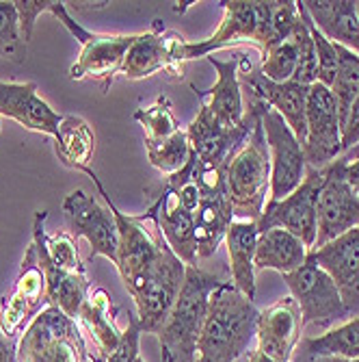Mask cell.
Masks as SVG:
<instances>
[{
	"label": "cell",
	"mask_w": 359,
	"mask_h": 362,
	"mask_svg": "<svg viewBox=\"0 0 359 362\" xmlns=\"http://www.w3.org/2000/svg\"><path fill=\"white\" fill-rule=\"evenodd\" d=\"M262 128L271 154L269 202H279L303 182L308 163H305L303 146L299 144L295 133H292L286 119L277 111L267 109V113L262 115Z\"/></svg>",
	"instance_id": "2e32d148"
},
{
	"label": "cell",
	"mask_w": 359,
	"mask_h": 362,
	"mask_svg": "<svg viewBox=\"0 0 359 362\" xmlns=\"http://www.w3.org/2000/svg\"><path fill=\"white\" fill-rule=\"evenodd\" d=\"M346 158L348 156H338L324 168V180L320 185L316 202L318 233L314 250L346 235L353 228H359V197L344 180Z\"/></svg>",
	"instance_id": "4fadbf2b"
},
{
	"label": "cell",
	"mask_w": 359,
	"mask_h": 362,
	"mask_svg": "<svg viewBox=\"0 0 359 362\" xmlns=\"http://www.w3.org/2000/svg\"><path fill=\"white\" fill-rule=\"evenodd\" d=\"M303 321L301 310L292 298H281L257 315L255 341L257 351L275 362H290L301 343Z\"/></svg>",
	"instance_id": "d6986e66"
},
{
	"label": "cell",
	"mask_w": 359,
	"mask_h": 362,
	"mask_svg": "<svg viewBox=\"0 0 359 362\" xmlns=\"http://www.w3.org/2000/svg\"><path fill=\"white\" fill-rule=\"evenodd\" d=\"M63 219L68 226V235L76 239H87L91 245V260L95 256H107L117 262V223L109 206H102L85 189L72 191L63 200Z\"/></svg>",
	"instance_id": "9a60e30c"
},
{
	"label": "cell",
	"mask_w": 359,
	"mask_h": 362,
	"mask_svg": "<svg viewBox=\"0 0 359 362\" xmlns=\"http://www.w3.org/2000/svg\"><path fill=\"white\" fill-rule=\"evenodd\" d=\"M241 85L247 87V95L257 98L262 100L269 109L277 111L290 130L295 133L299 144H305V133H308V124H305V109H308V93L310 87H303L299 83H273L264 78L260 72H245L241 76Z\"/></svg>",
	"instance_id": "44dd1931"
},
{
	"label": "cell",
	"mask_w": 359,
	"mask_h": 362,
	"mask_svg": "<svg viewBox=\"0 0 359 362\" xmlns=\"http://www.w3.org/2000/svg\"><path fill=\"white\" fill-rule=\"evenodd\" d=\"M85 174L93 180V185L100 191L102 200L107 202V206L111 209L115 223H117V237H119V247H117V262L115 267L121 276V282L126 286L128 293H133L143 278L150 274V269L158 262L160 254L165 252L167 241L160 235V230L156 228V223L143 215L130 217L123 215L115 202L111 200V195L107 193L104 185L100 182V178L95 176V172L89 168L85 170Z\"/></svg>",
	"instance_id": "5b68a950"
},
{
	"label": "cell",
	"mask_w": 359,
	"mask_h": 362,
	"mask_svg": "<svg viewBox=\"0 0 359 362\" xmlns=\"http://www.w3.org/2000/svg\"><path fill=\"white\" fill-rule=\"evenodd\" d=\"M344 180L351 187V191L359 197V146L353 148V154L346 158L344 165Z\"/></svg>",
	"instance_id": "b9f144b4"
},
{
	"label": "cell",
	"mask_w": 359,
	"mask_h": 362,
	"mask_svg": "<svg viewBox=\"0 0 359 362\" xmlns=\"http://www.w3.org/2000/svg\"><path fill=\"white\" fill-rule=\"evenodd\" d=\"M145 150H147V160L158 172L167 174V176L178 174L190 160L188 135H186V130H182V128L178 130L176 135H171L167 139L145 141Z\"/></svg>",
	"instance_id": "d6a6232c"
},
{
	"label": "cell",
	"mask_w": 359,
	"mask_h": 362,
	"mask_svg": "<svg viewBox=\"0 0 359 362\" xmlns=\"http://www.w3.org/2000/svg\"><path fill=\"white\" fill-rule=\"evenodd\" d=\"M0 133H3V115H0Z\"/></svg>",
	"instance_id": "7dc6e473"
},
{
	"label": "cell",
	"mask_w": 359,
	"mask_h": 362,
	"mask_svg": "<svg viewBox=\"0 0 359 362\" xmlns=\"http://www.w3.org/2000/svg\"><path fill=\"white\" fill-rule=\"evenodd\" d=\"M141 323L137 319V315L128 313V325L121 332V339L117 343V347L102 360H93V362H135L139 358V343H141Z\"/></svg>",
	"instance_id": "f35d334b"
},
{
	"label": "cell",
	"mask_w": 359,
	"mask_h": 362,
	"mask_svg": "<svg viewBox=\"0 0 359 362\" xmlns=\"http://www.w3.org/2000/svg\"><path fill=\"white\" fill-rule=\"evenodd\" d=\"M135 119L141 124L145 141H160L176 135L180 130V122L174 115V105L167 95H160L150 107H143L135 113Z\"/></svg>",
	"instance_id": "836d02e7"
},
{
	"label": "cell",
	"mask_w": 359,
	"mask_h": 362,
	"mask_svg": "<svg viewBox=\"0 0 359 362\" xmlns=\"http://www.w3.org/2000/svg\"><path fill=\"white\" fill-rule=\"evenodd\" d=\"M284 282L292 293L290 298L297 302L301 310L303 327L314 325L320 330H331L336 323L348 317L334 280L316 265L310 254L297 272L284 276Z\"/></svg>",
	"instance_id": "ba28073f"
},
{
	"label": "cell",
	"mask_w": 359,
	"mask_h": 362,
	"mask_svg": "<svg viewBox=\"0 0 359 362\" xmlns=\"http://www.w3.org/2000/svg\"><path fill=\"white\" fill-rule=\"evenodd\" d=\"M54 0H16V9L20 18V30L24 42L32 37V30H35V22L42 13L50 11Z\"/></svg>",
	"instance_id": "ab89813d"
},
{
	"label": "cell",
	"mask_w": 359,
	"mask_h": 362,
	"mask_svg": "<svg viewBox=\"0 0 359 362\" xmlns=\"http://www.w3.org/2000/svg\"><path fill=\"white\" fill-rule=\"evenodd\" d=\"M355 146H359V95L351 107L348 119L342 130V152H348Z\"/></svg>",
	"instance_id": "60d3db41"
},
{
	"label": "cell",
	"mask_w": 359,
	"mask_h": 362,
	"mask_svg": "<svg viewBox=\"0 0 359 362\" xmlns=\"http://www.w3.org/2000/svg\"><path fill=\"white\" fill-rule=\"evenodd\" d=\"M303 18H305V24L312 33V40H314V46H316V59H318V83L329 87L334 85L336 76H338V52H336V44L329 42L327 37L322 35V33L316 28V24L312 22V18L308 16L303 3H297Z\"/></svg>",
	"instance_id": "74e56055"
},
{
	"label": "cell",
	"mask_w": 359,
	"mask_h": 362,
	"mask_svg": "<svg viewBox=\"0 0 359 362\" xmlns=\"http://www.w3.org/2000/svg\"><path fill=\"white\" fill-rule=\"evenodd\" d=\"M355 11H357V22H359V3H355Z\"/></svg>",
	"instance_id": "bcb514c9"
},
{
	"label": "cell",
	"mask_w": 359,
	"mask_h": 362,
	"mask_svg": "<svg viewBox=\"0 0 359 362\" xmlns=\"http://www.w3.org/2000/svg\"><path fill=\"white\" fill-rule=\"evenodd\" d=\"M310 250L301 239L290 235L288 230L271 228L267 233H260L255 247V272L257 269H273L281 276L297 272L308 260Z\"/></svg>",
	"instance_id": "83f0119b"
},
{
	"label": "cell",
	"mask_w": 359,
	"mask_h": 362,
	"mask_svg": "<svg viewBox=\"0 0 359 362\" xmlns=\"http://www.w3.org/2000/svg\"><path fill=\"white\" fill-rule=\"evenodd\" d=\"M143 217L156 223L167 245L184 265H195V260H197V241H195L193 213L180 204L176 191L167 182L160 185L154 202L145 209Z\"/></svg>",
	"instance_id": "ffe728a7"
},
{
	"label": "cell",
	"mask_w": 359,
	"mask_h": 362,
	"mask_svg": "<svg viewBox=\"0 0 359 362\" xmlns=\"http://www.w3.org/2000/svg\"><path fill=\"white\" fill-rule=\"evenodd\" d=\"M135 362H145V360H143V358H137V360H135Z\"/></svg>",
	"instance_id": "c3c4849f"
},
{
	"label": "cell",
	"mask_w": 359,
	"mask_h": 362,
	"mask_svg": "<svg viewBox=\"0 0 359 362\" xmlns=\"http://www.w3.org/2000/svg\"><path fill=\"white\" fill-rule=\"evenodd\" d=\"M299 63V46L295 37H288L286 42L277 44L262 57V65H260V74L273 83H288L295 76Z\"/></svg>",
	"instance_id": "e575fe53"
},
{
	"label": "cell",
	"mask_w": 359,
	"mask_h": 362,
	"mask_svg": "<svg viewBox=\"0 0 359 362\" xmlns=\"http://www.w3.org/2000/svg\"><path fill=\"white\" fill-rule=\"evenodd\" d=\"M223 282V278L208 274L197 265H186L178 300L165 325L156 334L162 362H197V343L208 317L210 295Z\"/></svg>",
	"instance_id": "7a4b0ae2"
},
{
	"label": "cell",
	"mask_w": 359,
	"mask_h": 362,
	"mask_svg": "<svg viewBox=\"0 0 359 362\" xmlns=\"http://www.w3.org/2000/svg\"><path fill=\"white\" fill-rule=\"evenodd\" d=\"M225 187L234 215L243 221H257L264 213L267 195L271 197V154L262 119H257L251 137L232 156L225 170Z\"/></svg>",
	"instance_id": "277c9868"
},
{
	"label": "cell",
	"mask_w": 359,
	"mask_h": 362,
	"mask_svg": "<svg viewBox=\"0 0 359 362\" xmlns=\"http://www.w3.org/2000/svg\"><path fill=\"white\" fill-rule=\"evenodd\" d=\"M54 152L65 168L85 172L95 152V135L91 126L78 115H65L56 135Z\"/></svg>",
	"instance_id": "f1b7e54d"
},
{
	"label": "cell",
	"mask_w": 359,
	"mask_h": 362,
	"mask_svg": "<svg viewBox=\"0 0 359 362\" xmlns=\"http://www.w3.org/2000/svg\"><path fill=\"white\" fill-rule=\"evenodd\" d=\"M65 28L72 33V37L80 42V54L70 68L72 81H97L102 91H109L115 74L121 72L128 48L135 44L137 35H107V33H91L80 26L70 13L65 3L54 0L50 11Z\"/></svg>",
	"instance_id": "8992f818"
},
{
	"label": "cell",
	"mask_w": 359,
	"mask_h": 362,
	"mask_svg": "<svg viewBox=\"0 0 359 362\" xmlns=\"http://www.w3.org/2000/svg\"><path fill=\"white\" fill-rule=\"evenodd\" d=\"M193 180L200 187V204L193 213L197 256L208 258L217 252L219 243L225 241L227 230L234 223L236 215L230 195H227L223 170H202L195 165L193 158Z\"/></svg>",
	"instance_id": "30bf717a"
},
{
	"label": "cell",
	"mask_w": 359,
	"mask_h": 362,
	"mask_svg": "<svg viewBox=\"0 0 359 362\" xmlns=\"http://www.w3.org/2000/svg\"><path fill=\"white\" fill-rule=\"evenodd\" d=\"M225 11L219 28L210 37L202 42H182L180 46V63L193 59H206L214 50L234 46V44H253L260 48L262 57L277 46L273 33V13L275 0L264 3V0H232V3H219Z\"/></svg>",
	"instance_id": "3957f363"
},
{
	"label": "cell",
	"mask_w": 359,
	"mask_h": 362,
	"mask_svg": "<svg viewBox=\"0 0 359 362\" xmlns=\"http://www.w3.org/2000/svg\"><path fill=\"white\" fill-rule=\"evenodd\" d=\"M117 313L119 308L113 304L111 295L104 288H89V295L85 304L80 306V313L76 317V323L80 325V332L85 330L93 345L100 351L95 360L107 358L119 343L121 332L117 327Z\"/></svg>",
	"instance_id": "cb8c5ba5"
},
{
	"label": "cell",
	"mask_w": 359,
	"mask_h": 362,
	"mask_svg": "<svg viewBox=\"0 0 359 362\" xmlns=\"http://www.w3.org/2000/svg\"><path fill=\"white\" fill-rule=\"evenodd\" d=\"M0 59H9L13 63L26 61V42L20 30L16 3H3V0H0Z\"/></svg>",
	"instance_id": "d590c367"
},
{
	"label": "cell",
	"mask_w": 359,
	"mask_h": 362,
	"mask_svg": "<svg viewBox=\"0 0 359 362\" xmlns=\"http://www.w3.org/2000/svg\"><path fill=\"white\" fill-rule=\"evenodd\" d=\"M303 7L329 42L359 54V22L353 0H305Z\"/></svg>",
	"instance_id": "d4e9b609"
},
{
	"label": "cell",
	"mask_w": 359,
	"mask_h": 362,
	"mask_svg": "<svg viewBox=\"0 0 359 362\" xmlns=\"http://www.w3.org/2000/svg\"><path fill=\"white\" fill-rule=\"evenodd\" d=\"M46 219H48V211L35 213V221H32V241L46 252L50 262H54L56 267L70 272V274H87L85 262L80 260V254H78L76 241L68 233L48 235Z\"/></svg>",
	"instance_id": "4dcf8cb0"
},
{
	"label": "cell",
	"mask_w": 359,
	"mask_h": 362,
	"mask_svg": "<svg viewBox=\"0 0 359 362\" xmlns=\"http://www.w3.org/2000/svg\"><path fill=\"white\" fill-rule=\"evenodd\" d=\"M301 351L310 358H359V315L331 327L320 337L305 339Z\"/></svg>",
	"instance_id": "f546056e"
},
{
	"label": "cell",
	"mask_w": 359,
	"mask_h": 362,
	"mask_svg": "<svg viewBox=\"0 0 359 362\" xmlns=\"http://www.w3.org/2000/svg\"><path fill=\"white\" fill-rule=\"evenodd\" d=\"M208 63L217 70V83L206 89L200 91L197 87H193L195 95L200 98L202 105L227 128H234L243 122L245 117V100H243V85H241V72L238 65L245 61L241 54L221 61L214 59L212 54L206 57Z\"/></svg>",
	"instance_id": "603a6c76"
},
{
	"label": "cell",
	"mask_w": 359,
	"mask_h": 362,
	"mask_svg": "<svg viewBox=\"0 0 359 362\" xmlns=\"http://www.w3.org/2000/svg\"><path fill=\"white\" fill-rule=\"evenodd\" d=\"M37 250V260L39 267L44 272L46 278V298L50 306H56L59 310H63L70 319L76 321L80 306L85 304L87 295H89V278L87 274H70L61 267H56L54 262H50V258L46 256V252L32 241Z\"/></svg>",
	"instance_id": "484cf974"
},
{
	"label": "cell",
	"mask_w": 359,
	"mask_h": 362,
	"mask_svg": "<svg viewBox=\"0 0 359 362\" xmlns=\"http://www.w3.org/2000/svg\"><path fill=\"white\" fill-rule=\"evenodd\" d=\"M310 258L327 274L348 315L359 313V228L348 230L346 235L324 243L310 252Z\"/></svg>",
	"instance_id": "ac0fdd59"
},
{
	"label": "cell",
	"mask_w": 359,
	"mask_h": 362,
	"mask_svg": "<svg viewBox=\"0 0 359 362\" xmlns=\"http://www.w3.org/2000/svg\"><path fill=\"white\" fill-rule=\"evenodd\" d=\"M305 163L314 170L327 168L342 154V124L338 103L329 87L314 83L308 93L305 109Z\"/></svg>",
	"instance_id": "5bb4252c"
},
{
	"label": "cell",
	"mask_w": 359,
	"mask_h": 362,
	"mask_svg": "<svg viewBox=\"0 0 359 362\" xmlns=\"http://www.w3.org/2000/svg\"><path fill=\"white\" fill-rule=\"evenodd\" d=\"M260 310L232 280L223 282L212 295L208 317L197 343V362H236L255 339Z\"/></svg>",
	"instance_id": "6da1fadb"
},
{
	"label": "cell",
	"mask_w": 359,
	"mask_h": 362,
	"mask_svg": "<svg viewBox=\"0 0 359 362\" xmlns=\"http://www.w3.org/2000/svg\"><path fill=\"white\" fill-rule=\"evenodd\" d=\"M186 274V265L174 254L167 245L160 254L158 262L143 278V282L130 293L137 306V319L141 323V330L147 334H158L160 327L165 325L178 293L182 288Z\"/></svg>",
	"instance_id": "9c48e42d"
},
{
	"label": "cell",
	"mask_w": 359,
	"mask_h": 362,
	"mask_svg": "<svg viewBox=\"0 0 359 362\" xmlns=\"http://www.w3.org/2000/svg\"><path fill=\"white\" fill-rule=\"evenodd\" d=\"M0 115L16 119L26 130H35L54 137L63 122L44 98L35 83H5L0 81Z\"/></svg>",
	"instance_id": "7402d4cb"
},
{
	"label": "cell",
	"mask_w": 359,
	"mask_h": 362,
	"mask_svg": "<svg viewBox=\"0 0 359 362\" xmlns=\"http://www.w3.org/2000/svg\"><path fill=\"white\" fill-rule=\"evenodd\" d=\"M292 37L297 40V46H299V63H297L295 76H292V83L312 87L314 83H318V59H316V46L312 40V33L305 24L301 9H299V24L292 30Z\"/></svg>",
	"instance_id": "8d00e7d4"
},
{
	"label": "cell",
	"mask_w": 359,
	"mask_h": 362,
	"mask_svg": "<svg viewBox=\"0 0 359 362\" xmlns=\"http://www.w3.org/2000/svg\"><path fill=\"white\" fill-rule=\"evenodd\" d=\"M322 180H324V168L314 170L308 165L305 178L295 191L279 202H267L262 217L255 221L260 233H267L271 228L288 230L290 235L301 239L303 245L312 252L318 233L316 202H318V191Z\"/></svg>",
	"instance_id": "8fae6325"
},
{
	"label": "cell",
	"mask_w": 359,
	"mask_h": 362,
	"mask_svg": "<svg viewBox=\"0 0 359 362\" xmlns=\"http://www.w3.org/2000/svg\"><path fill=\"white\" fill-rule=\"evenodd\" d=\"M0 362H16V354L3 334H0Z\"/></svg>",
	"instance_id": "7bdbcfd3"
},
{
	"label": "cell",
	"mask_w": 359,
	"mask_h": 362,
	"mask_svg": "<svg viewBox=\"0 0 359 362\" xmlns=\"http://www.w3.org/2000/svg\"><path fill=\"white\" fill-rule=\"evenodd\" d=\"M18 362H87L80 325L56 306H46L18 341Z\"/></svg>",
	"instance_id": "52a82bcc"
},
{
	"label": "cell",
	"mask_w": 359,
	"mask_h": 362,
	"mask_svg": "<svg viewBox=\"0 0 359 362\" xmlns=\"http://www.w3.org/2000/svg\"><path fill=\"white\" fill-rule=\"evenodd\" d=\"M247 362H275V360H271V358H267L264 354H260V351L255 349V351H251V354H249V358H247Z\"/></svg>",
	"instance_id": "ee69618b"
},
{
	"label": "cell",
	"mask_w": 359,
	"mask_h": 362,
	"mask_svg": "<svg viewBox=\"0 0 359 362\" xmlns=\"http://www.w3.org/2000/svg\"><path fill=\"white\" fill-rule=\"evenodd\" d=\"M182 42L184 37H180L178 33H167L160 20H154L152 30L139 33L135 44L128 48L119 74L130 81L147 78L158 72H167L182 78L184 68L178 57Z\"/></svg>",
	"instance_id": "e0dca14e"
},
{
	"label": "cell",
	"mask_w": 359,
	"mask_h": 362,
	"mask_svg": "<svg viewBox=\"0 0 359 362\" xmlns=\"http://www.w3.org/2000/svg\"><path fill=\"white\" fill-rule=\"evenodd\" d=\"M336 52H338V76L331 85V93L338 103L340 124L344 130L351 107L359 95V54L353 50H346L338 44H336Z\"/></svg>",
	"instance_id": "1f68e13d"
},
{
	"label": "cell",
	"mask_w": 359,
	"mask_h": 362,
	"mask_svg": "<svg viewBox=\"0 0 359 362\" xmlns=\"http://www.w3.org/2000/svg\"><path fill=\"white\" fill-rule=\"evenodd\" d=\"M46 306H50L46 298V278L39 267L37 250L30 243L24 252L11 293L0 302V334L7 341L22 337L30 321Z\"/></svg>",
	"instance_id": "7c38bea8"
},
{
	"label": "cell",
	"mask_w": 359,
	"mask_h": 362,
	"mask_svg": "<svg viewBox=\"0 0 359 362\" xmlns=\"http://www.w3.org/2000/svg\"><path fill=\"white\" fill-rule=\"evenodd\" d=\"M260 230L255 221H234L225 235L227 256H230L232 284L249 300L255 298V247Z\"/></svg>",
	"instance_id": "4316f807"
},
{
	"label": "cell",
	"mask_w": 359,
	"mask_h": 362,
	"mask_svg": "<svg viewBox=\"0 0 359 362\" xmlns=\"http://www.w3.org/2000/svg\"><path fill=\"white\" fill-rule=\"evenodd\" d=\"M312 362H359V358H353V360H346V358H316Z\"/></svg>",
	"instance_id": "f6af8a7d"
}]
</instances>
